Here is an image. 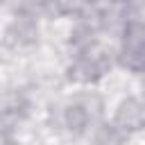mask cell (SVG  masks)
Here are the masks:
<instances>
[{"mask_svg": "<svg viewBox=\"0 0 145 145\" xmlns=\"http://www.w3.org/2000/svg\"><path fill=\"white\" fill-rule=\"evenodd\" d=\"M91 111L84 102H72L66 106V113H63V120H66V127L75 134H82L88 125H91Z\"/></svg>", "mask_w": 145, "mask_h": 145, "instance_id": "5b68a950", "label": "cell"}, {"mask_svg": "<svg viewBox=\"0 0 145 145\" xmlns=\"http://www.w3.org/2000/svg\"><path fill=\"white\" fill-rule=\"evenodd\" d=\"M104 68H106V63H104L102 54L93 52L91 45H88L77 54L75 63L70 66V77H75L77 82H91V79L100 77Z\"/></svg>", "mask_w": 145, "mask_h": 145, "instance_id": "7a4b0ae2", "label": "cell"}, {"mask_svg": "<svg viewBox=\"0 0 145 145\" xmlns=\"http://www.w3.org/2000/svg\"><path fill=\"white\" fill-rule=\"evenodd\" d=\"M125 131L116 125H106L95 134V145H122Z\"/></svg>", "mask_w": 145, "mask_h": 145, "instance_id": "8992f818", "label": "cell"}, {"mask_svg": "<svg viewBox=\"0 0 145 145\" xmlns=\"http://www.w3.org/2000/svg\"><path fill=\"white\" fill-rule=\"evenodd\" d=\"M116 127H120L122 131H136V129H145V102L140 100H125L120 102L118 111H116Z\"/></svg>", "mask_w": 145, "mask_h": 145, "instance_id": "3957f363", "label": "cell"}, {"mask_svg": "<svg viewBox=\"0 0 145 145\" xmlns=\"http://www.w3.org/2000/svg\"><path fill=\"white\" fill-rule=\"evenodd\" d=\"M36 34H39V27H36V23L29 16L16 18L9 25V29H7L9 43H14V45H29V43H34L36 41Z\"/></svg>", "mask_w": 145, "mask_h": 145, "instance_id": "277c9868", "label": "cell"}, {"mask_svg": "<svg viewBox=\"0 0 145 145\" xmlns=\"http://www.w3.org/2000/svg\"><path fill=\"white\" fill-rule=\"evenodd\" d=\"M122 61L134 70H145V23L131 20L122 39Z\"/></svg>", "mask_w": 145, "mask_h": 145, "instance_id": "6da1fadb", "label": "cell"}]
</instances>
